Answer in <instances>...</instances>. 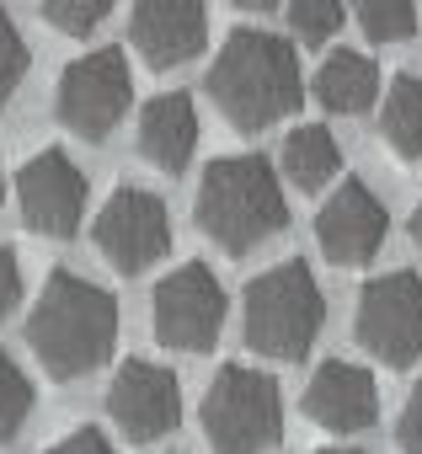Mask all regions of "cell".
<instances>
[{"mask_svg":"<svg viewBox=\"0 0 422 454\" xmlns=\"http://www.w3.org/2000/svg\"><path fill=\"white\" fill-rule=\"evenodd\" d=\"M113 342H118V300L81 273H49L27 316V348L49 369V380L70 385L102 369Z\"/></svg>","mask_w":422,"mask_h":454,"instance_id":"6da1fadb","label":"cell"},{"mask_svg":"<svg viewBox=\"0 0 422 454\" xmlns=\"http://www.w3.org/2000/svg\"><path fill=\"white\" fill-rule=\"evenodd\" d=\"M208 97H215V107L246 134L273 129L278 118H289L305 102L300 54L273 33L241 27V33L225 38V49L208 65Z\"/></svg>","mask_w":422,"mask_h":454,"instance_id":"7a4b0ae2","label":"cell"},{"mask_svg":"<svg viewBox=\"0 0 422 454\" xmlns=\"http://www.w3.org/2000/svg\"><path fill=\"white\" fill-rule=\"evenodd\" d=\"M198 231L231 257H246L252 247L273 241L289 224L284 187L262 155H220L198 182Z\"/></svg>","mask_w":422,"mask_h":454,"instance_id":"3957f363","label":"cell"},{"mask_svg":"<svg viewBox=\"0 0 422 454\" xmlns=\"http://www.w3.org/2000/svg\"><path fill=\"white\" fill-rule=\"evenodd\" d=\"M241 321H246L252 353L294 364V358L310 353V342L326 326V294H321V284L305 262H278V268H268L262 278L246 284Z\"/></svg>","mask_w":422,"mask_h":454,"instance_id":"277c9868","label":"cell"},{"mask_svg":"<svg viewBox=\"0 0 422 454\" xmlns=\"http://www.w3.org/2000/svg\"><path fill=\"white\" fill-rule=\"evenodd\" d=\"M203 438L215 454H262L284 438V395L278 380L246 364H225L203 390Z\"/></svg>","mask_w":422,"mask_h":454,"instance_id":"5b68a950","label":"cell"},{"mask_svg":"<svg viewBox=\"0 0 422 454\" xmlns=\"http://www.w3.org/2000/svg\"><path fill=\"white\" fill-rule=\"evenodd\" d=\"M150 326L171 353H208L225 326V289L203 262H182L155 284Z\"/></svg>","mask_w":422,"mask_h":454,"instance_id":"8992f818","label":"cell"},{"mask_svg":"<svg viewBox=\"0 0 422 454\" xmlns=\"http://www.w3.org/2000/svg\"><path fill=\"white\" fill-rule=\"evenodd\" d=\"M358 342L390 364V369H411L422 358V278L417 273H385L358 294V316H353Z\"/></svg>","mask_w":422,"mask_h":454,"instance_id":"52a82bcc","label":"cell"},{"mask_svg":"<svg viewBox=\"0 0 422 454\" xmlns=\"http://www.w3.org/2000/svg\"><path fill=\"white\" fill-rule=\"evenodd\" d=\"M97 252L118 268V273H145L171 252V214L155 192L145 187H118L91 224Z\"/></svg>","mask_w":422,"mask_h":454,"instance_id":"ba28073f","label":"cell"},{"mask_svg":"<svg viewBox=\"0 0 422 454\" xmlns=\"http://www.w3.org/2000/svg\"><path fill=\"white\" fill-rule=\"evenodd\" d=\"M129 59L118 49H97L81 54L65 75H59V123L81 139H107L123 118H129Z\"/></svg>","mask_w":422,"mask_h":454,"instance_id":"9c48e42d","label":"cell"},{"mask_svg":"<svg viewBox=\"0 0 422 454\" xmlns=\"http://www.w3.org/2000/svg\"><path fill=\"white\" fill-rule=\"evenodd\" d=\"M17 208L27 219V231L49 241H70L86 219V171L65 150H38L17 171Z\"/></svg>","mask_w":422,"mask_h":454,"instance_id":"30bf717a","label":"cell"},{"mask_svg":"<svg viewBox=\"0 0 422 454\" xmlns=\"http://www.w3.org/2000/svg\"><path fill=\"white\" fill-rule=\"evenodd\" d=\"M107 417L129 443H155L176 427L182 417V385L171 369L150 364V358H129L113 385H107Z\"/></svg>","mask_w":422,"mask_h":454,"instance_id":"8fae6325","label":"cell"},{"mask_svg":"<svg viewBox=\"0 0 422 454\" xmlns=\"http://www.w3.org/2000/svg\"><path fill=\"white\" fill-rule=\"evenodd\" d=\"M385 231H390V214H385V203L374 198V187L358 182V176H348V182L321 203V214H316V247H321L326 262H337V268H363V262H374L379 247H385Z\"/></svg>","mask_w":422,"mask_h":454,"instance_id":"7c38bea8","label":"cell"},{"mask_svg":"<svg viewBox=\"0 0 422 454\" xmlns=\"http://www.w3.org/2000/svg\"><path fill=\"white\" fill-rule=\"evenodd\" d=\"M129 38L150 70L187 65L208 43V6L203 0H134Z\"/></svg>","mask_w":422,"mask_h":454,"instance_id":"4fadbf2b","label":"cell"},{"mask_svg":"<svg viewBox=\"0 0 422 454\" xmlns=\"http://www.w3.org/2000/svg\"><path fill=\"white\" fill-rule=\"evenodd\" d=\"M305 417L321 422L326 433H363L379 417V385L363 364L326 358L310 385H305Z\"/></svg>","mask_w":422,"mask_h":454,"instance_id":"5bb4252c","label":"cell"},{"mask_svg":"<svg viewBox=\"0 0 422 454\" xmlns=\"http://www.w3.org/2000/svg\"><path fill=\"white\" fill-rule=\"evenodd\" d=\"M198 150V113L182 91H160L139 107V155L155 171H182Z\"/></svg>","mask_w":422,"mask_h":454,"instance_id":"9a60e30c","label":"cell"},{"mask_svg":"<svg viewBox=\"0 0 422 454\" xmlns=\"http://www.w3.org/2000/svg\"><path fill=\"white\" fill-rule=\"evenodd\" d=\"M374 97H379V70H374L369 54L342 49V54H332V59L316 70V102H321L326 113H337V118L369 113Z\"/></svg>","mask_w":422,"mask_h":454,"instance_id":"2e32d148","label":"cell"},{"mask_svg":"<svg viewBox=\"0 0 422 454\" xmlns=\"http://www.w3.org/2000/svg\"><path fill=\"white\" fill-rule=\"evenodd\" d=\"M278 166H284V176H289L300 192H316V187H326V182L342 171V150H337L332 129H321V123H300V129L284 139Z\"/></svg>","mask_w":422,"mask_h":454,"instance_id":"e0dca14e","label":"cell"},{"mask_svg":"<svg viewBox=\"0 0 422 454\" xmlns=\"http://www.w3.org/2000/svg\"><path fill=\"white\" fill-rule=\"evenodd\" d=\"M379 134L401 160H422V75H395L379 107Z\"/></svg>","mask_w":422,"mask_h":454,"instance_id":"ac0fdd59","label":"cell"},{"mask_svg":"<svg viewBox=\"0 0 422 454\" xmlns=\"http://www.w3.org/2000/svg\"><path fill=\"white\" fill-rule=\"evenodd\" d=\"M353 17L369 43H406L417 33V0H353Z\"/></svg>","mask_w":422,"mask_h":454,"instance_id":"d6986e66","label":"cell"},{"mask_svg":"<svg viewBox=\"0 0 422 454\" xmlns=\"http://www.w3.org/2000/svg\"><path fill=\"white\" fill-rule=\"evenodd\" d=\"M33 406H38V390H33V380L17 369V358H6V353H0V443H12V438L27 427Z\"/></svg>","mask_w":422,"mask_h":454,"instance_id":"ffe728a7","label":"cell"},{"mask_svg":"<svg viewBox=\"0 0 422 454\" xmlns=\"http://www.w3.org/2000/svg\"><path fill=\"white\" fill-rule=\"evenodd\" d=\"M289 33L300 38V43H326L337 27H342V0H289Z\"/></svg>","mask_w":422,"mask_h":454,"instance_id":"44dd1931","label":"cell"},{"mask_svg":"<svg viewBox=\"0 0 422 454\" xmlns=\"http://www.w3.org/2000/svg\"><path fill=\"white\" fill-rule=\"evenodd\" d=\"M118 6V0H43V22L65 38H86L91 27L107 22V12Z\"/></svg>","mask_w":422,"mask_h":454,"instance_id":"7402d4cb","label":"cell"},{"mask_svg":"<svg viewBox=\"0 0 422 454\" xmlns=\"http://www.w3.org/2000/svg\"><path fill=\"white\" fill-rule=\"evenodd\" d=\"M22 75H27V43H22L17 22L0 12V107L12 102V91L22 86Z\"/></svg>","mask_w":422,"mask_h":454,"instance_id":"603a6c76","label":"cell"},{"mask_svg":"<svg viewBox=\"0 0 422 454\" xmlns=\"http://www.w3.org/2000/svg\"><path fill=\"white\" fill-rule=\"evenodd\" d=\"M395 443H401V454H422V385H417V390L406 395V406H401Z\"/></svg>","mask_w":422,"mask_h":454,"instance_id":"cb8c5ba5","label":"cell"},{"mask_svg":"<svg viewBox=\"0 0 422 454\" xmlns=\"http://www.w3.org/2000/svg\"><path fill=\"white\" fill-rule=\"evenodd\" d=\"M17 300H22V262L12 247H0V321L17 310Z\"/></svg>","mask_w":422,"mask_h":454,"instance_id":"d4e9b609","label":"cell"},{"mask_svg":"<svg viewBox=\"0 0 422 454\" xmlns=\"http://www.w3.org/2000/svg\"><path fill=\"white\" fill-rule=\"evenodd\" d=\"M49 454H118V449L107 443V433H97V427H75V433H65Z\"/></svg>","mask_w":422,"mask_h":454,"instance_id":"484cf974","label":"cell"},{"mask_svg":"<svg viewBox=\"0 0 422 454\" xmlns=\"http://www.w3.org/2000/svg\"><path fill=\"white\" fill-rule=\"evenodd\" d=\"M236 6H241V12H273L278 0H236Z\"/></svg>","mask_w":422,"mask_h":454,"instance_id":"4316f807","label":"cell"},{"mask_svg":"<svg viewBox=\"0 0 422 454\" xmlns=\"http://www.w3.org/2000/svg\"><path fill=\"white\" fill-rule=\"evenodd\" d=\"M411 241H417V252H422V203L411 208Z\"/></svg>","mask_w":422,"mask_h":454,"instance_id":"83f0119b","label":"cell"},{"mask_svg":"<svg viewBox=\"0 0 422 454\" xmlns=\"http://www.w3.org/2000/svg\"><path fill=\"white\" fill-rule=\"evenodd\" d=\"M316 454H358V449H316Z\"/></svg>","mask_w":422,"mask_h":454,"instance_id":"f1b7e54d","label":"cell"},{"mask_svg":"<svg viewBox=\"0 0 422 454\" xmlns=\"http://www.w3.org/2000/svg\"><path fill=\"white\" fill-rule=\"evenodd\" d=\"M0 192H6V176H0Z\"/></svg>","mask_w":422,"mask_h":454,"instance_id":"f546056e","label":"cell"}]
</instances>
